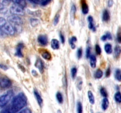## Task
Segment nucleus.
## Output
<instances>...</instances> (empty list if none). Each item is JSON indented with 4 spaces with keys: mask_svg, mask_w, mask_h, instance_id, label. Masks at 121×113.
Listing matches in <instances>:
<instances>
[{
    "mask_svg": "<svg viewBox=\"0 0 121 113\" xmlns=\"http://www.w3.org/2000/svg\"><path fill=\"white\" fill-rule=\"evenodd\" d=\"M27 98L24 93H20L13 99L10 105L11 113H15L20 112L27 105Z\"/></svg>",
    "mask_w": 121,
    "mask_h": 113,
    "instance_id": "1",
    "label": "nucleus"
},
{
    "mask_svg": "<svg viewBox=\"0 0 121 113\" xmlns=\"http://www.w3.org/2000/svg\"><path fill=\"white\" fill-rule=\"evenodd\" d=\"M13 94L14 93H13V91H9L5 94L1 95L0 97V107L1 108L5 107L7 104H8V102L13 98Z\"/></svg>",
    "mask_w": 121,
    "mask_h": 113,
    "instance_id": "2",
    "label": "nucleus"
},
{
    "mask_svg": "<svg viewBox=\"0 0 121 113\" xmlns=\"http://www.w3.org/2000/svg\"><path fill=\"white\" fill-rule=\"evenodd\" d=\"M10 13L13 15H23L24 14V12L23 10V7L17 4H14L10 7L9 9Z\"/></svg>",
    "mask_w": 121,
    "mask_h": 113,
    "instance_id": "3",
    "label": "nucleus"
},
{
    "mask_svg": "<svg viewBox=\"0 0 121 113\" xmlns=\"http://www.w3.org/2000/svg\"><path fill=\"white\" fill-rule=\"evenodd\" d=\"M0 27H1V30L6 33L8 35H13L15 34V30L14 27L13 26V25L10 24L8 22H7L4 25H3L2 26H0Z\"/></svg>",
    "mask_w": 121,
    "mask_h": 113,
    "instance_id": "4",
    "label": "nucleus"
},
{
    "mask_svg": "<svg viewBox=\"0 0 121 113\" xmlns=\"http://www.w3.org/2000/svg\"><path fill=\"white\" fill-rule=\"evenodd\" d=\"M11 81L6 77H1L0 79V86L1 89L8 88L11 86Z\"/></svg>",
    "mask_w": 121,
    "mask_h": 113,
    "instance_id": "5",
    "label": "nucleus"
},
{
    "mask_svg": "<svg viewBox=\"0 0 121 113\" xmlns=\"http://www.w3.org/2000/svg\"><path fill=\"white\" fill-rule=\"evenodd\" d=\"M8 20L9 22L11 23L12 25L13 24L22 25V20L19 15H11V16H8Z\"/></svg>",
    "mask_w": 121,
    "mask_h": 113,
    "instance_id": "6",
    "label": "nucleus"
},
{
    "mask_svg": "<svg viewBox=\"0 0 121 113\" xmlns=\"http://www.w3.org/2000/svg\"><path fill=\"white\" fill-rule=\"evenodd\" d=\"M35 66L36 68H37L39 69V70L40 71V73L42 74L44 71V64L42 60L40 58H38L37 59L36 61H35Z\"/></svg>",
    "mask_w": 121,
    "mask_h": 113,
    "instance_id": "7",
    "label": "nucleus"
},
{
    "mask_svg": "<svg viewBox=\"0 0 121 113\" xmlns=\"http://www.w3.org/2000/svg\"><path fill=\"white\" fill-rule=\"evenodd\" d=\"M38 42H39L40 44L41 45L45 46L48 43V40H47V37L44 35H40L38 36Z\"/></svg>",
    "mask_w": 121,
    "mask_h": 113,
    "instance_id": "8",
    "label": "nucleus"
},
{
    "mask_svg": "<svg viewBox=\"0 0 121 113\" xmlns=\"http://www.w3.org/2000/svg\"><path fill=\"white\" fill-rule=\"evenodd\" d=\"M76 12V7L74 4H73L70 10V22L72 25H74V24Z\"/></svg>",
    "mask_w": 121,
    "mask_h": 113,
    "instance_id": "9",
    "label": "nucleus"
},
{
    "mask_svg": "<svg viewBox=\"0 0 121 113\" xmlns=\"http://www.w3.org/2000/svg\"><path fill=\"white\" fill-rule=\"evenodd\" d=\"M40 54H41L43 58H44L45 60H50L52 59V55H51L50 52L47 50H46V49H41L40 50Z\"/></svg>",
    "mask_w": 121,
    "mask_h": 113,
    "instance_id": "10",
    "label": "nucleus"
},
{
    "mask_svg": "<svg viewBox=\"0 0 121 113\" xmlns=\"http://www.w3.org/2000/svg\"><path fill=\"white\" fill-rule=\"evenodd\" d=\"M24 45L22 43H20L18 45L17 47V50H16V53H15V55L18 57H22L23 56V54H22L21 50L23 48Z\"/></svg>",
    "mask_w": 121,
    "mask_h": 113,
    "instance_id": "11",
    "label": "nucleus"
},
{
    "mask_svg": "<svg viewBox=\"0 0 121 113\" xmlns=\"http://www.w3.org/2000/svg\"><path fill=\"white\" fill-rule=\"evenodd\" d=\"M34 94L35 98H36L38 104H39V105L40 106V107H41L43 104V99L42 98H41V95L39 94V92H38L37 91L35 90V89H34Z\"/></svg>",
    "mask_w": 121,
    "mask_h": 113,
    "instance_id": "12",
    "label": "nucleus"
},
{
    "mask_svg": "<svg viewBox=\"0 0 121 113\" xmlns=\"http://www.w3.org/2000/svg\"><path fill=\"white\" fill-rule=\"evenodd\" d=\"M82 10L84 14H87L89 12V7L86 2V0H82Z\"/></svg>",
    "mask_w": 121,
    "mask_h": 113,
    "instance_id": "13",
    "label": "nucleus"
},
{
    "mask_svg": "<svg viewBox=\"0 0 121 113\" xmlns=\"http://www.w3.org/2000/svg\"><path fill=\"white\" fill-rule=\"evenodd\" d=\"M87 20H88L89 21V28L90 29H92L93 32L96 31V28L95 27L94 22H93V18L92 16H89L88 18H87Z\"/></svg>",
    "mask_w": 121,
    "mask_h": 113,
    "instance_id": "14",
    "label": "nucleus"
},
{
    "mask_svg": "<svg viewBox=\"0 0 121 113\" xmlns=\"http://www.w3.org/2000/svg\"><path fill=\"white\" fill-rule=\"evenodd\" d=\"M51 47L53 49H58L60 47L59 41L56 39H53L51 41Z\"/></svg>",
    "mask_w": 121,
    "mask_h": 113,
    "instance_id": "15",
    "label": "nucleus"
},
{
    "mask_svg": "<svg viewBox=\"0 0 121 113\" xmlns=\"http://www.w3.org/2000/svg\"><path fill=\"white\" fill-rule=\"evenodd\" d=\"M109 100L107 97H104L102 100V108L103 110L107 109L109 107Z\"/></svg>",
    "mask_w": 121,
    "mask_h": 113,
    "instance_id": "16",
    "label": "nucleus"
},
{
    "mask_svg": "<svg viewBox=\"0 0 121 113\" xmlns=\"http://www.w3.org/2000/svg\"><path fill=\"white\" fill-rule=\"evenodd\" d=\"M96 58L95 55H91L90 56V64L92 68H95L96 66Z\"/></svg>",
    "mask_w": 121,
    "mask_h": 113,
    "instance_id": "17",
    "label": "nucleus"
},
{
    "mask_svg": "<svg viewBox=\"0 0 121 113\" xmlns=\"http://www.w3.org/2000/svg\"><path fill=\"white\" fill-rule=\"evenodd\" d=\"M102 19L103 21H105V22H107L110 19V14L109 12L108 11L107 9H105V11L103 12L102 15Z\"/></svg>",
    "mask_w": 121,
    "mask_h": 113,
    "instance_id": "18",
    "label": "nucleus"
},
{
    "mask_svg": "<svg viewBox=\"0 0 121 113\" xmlns=\"http://www.w3.org/2000/svg\"><path fill=\"white\" fill-rule=\"evenodd\" d=\"M87 95H88L89 101L90 103L92 105L94 104L95 100V97L93 95V93L91 91H89L88 93H87Z\"/></svg>",
    "mask_w": 121,
    "mask_h": 113,
    "instance_id": "19",
    "label": "nucleus"
},
{
    "mask_svg": "<svg viewBox=\"0 0 121 113\" xmlns=\"http://www.w3.org/2000/svg\"><path fill=\"white\" fill-rule=\"evenodd\" d=\"M15 4H17L20 5L21 7L24 8L25 7H26V5H27V2H26V0H12Z\"/></svg>",
    "mask_w": 121,
    "mask_h": 113,
    "instance_id": "20",
    "label": "nucleus"
},
{
    "mask_svg": "<svg viewBox=\"0 0 121 113\" xmlns=\"http://www.w3.org/2000/svg\"><path fill=\"white\" fill-rule=\"evenodd\" d=\"M115 78L117 81L121 82V69H116L115 73Z\"/></svg>",
    "mask_w": 121,
    "mask_h": 113,
    "instance_id": "21",
    "label": "nucleus"
},
{
    "mask_svg": "<svg viewBox=\"0 0 121 113\" xmlns=\"http://www.w3.org/2000/svg\"><path fill=\"white\" fill-rule=\"evenodd\" d=\"M121 53V47L117 45L116 46L114 49V56L115 58H118L120 56Z\"/></svg>",
    "mask_w": 121,
    "mask_h": 113,
    "instance_id": "22",
    "label": "nucleus"
},
{
    "mask_svg": "<svg viewBox=\"0 0 121 113\" xmlns=\"http://www.w3.org/2000/svg\"><path fill=\"white\" fill-rule=\"evenodd\" d=\"M105 52L108 54H111L112 52V47L110 44H106L105 45Z\"/></svg>",
    "mask_w": 121,
    "mask_h": 113,
    "instance_id": "23",
    "label": "nucleus"
},
{
    "mask_svg": "<svg viewBox=\"0 0 121 113\" xmlns=\"http://www.w3.org/2000/svg\"><path fill=\"white\" fill-rule=\"evenodd\" d=\"M77 41V38L76 36H72V38L70 40L69 42H70V45L71 47H72V49H74L76 47L75 46V42Z\"/></svg>",
    "mask_w": 121,
    "mask_h": 113,
    "instance_id": "24",
    "label": "nucleus"
},
{
    "mask_svg": "<svg viewBox=\"0 0 121 113\" xmlns=\"http://www.w3.org/2000/svg\"><path fill=\"white\" fill-rule=\"evenodd\" d=\"M107 40H112V35H111V33L107 32L105 35H104L101 37V40L103 41H105Z\"/></svg>",
    "mask_w": 121,
    "mask_h": 113,
    "instance_id": "25",
    "label": "nucleus"
},
{
    "mask_svg": "<svg viewBox=\"0 0 121 113\" xmlns=\"http://www.w3.org/2000/svg\"><path fill=\"white\" fill-rule=\"evenodd\" d=\"M56 98L58 102L60 104H62L63 102V97L62 94L60 92H57L56 94Z\"/></svg>",
    "mask_w": 121,
    "mask_h": 113,
    "instance_id": "26",
    "label": "nucleus"
},
{
    "mask_svg": "<svg viewBox=\"0 0 121 113\" xmlns=\"http://www.w3.org/2000/svg\"><path fill=\"white\" fill-rule=\"evenodd\" d=\"M115 100L116 102L118 103H121V93L119 91L116 93L115 94Z\"/></svg>",
    "mask_w": 121,
    "mask_h": 113,
    "instance_id": "27",
    "label": "nucleus"
},
{
    "mask_svg": "<svg viewBox=\"0 0 121 113\" xmlns=\"http://www.w3.org/2000/svg\"><path fill=\"white\" fill-rule=\"evenodd\" d=\"M103 76V72L101 69H98V70L96 71L95 74V77L96 79H100Z\"/></svg>",
    "mask_w": 121,
    "mask_h": 113,
    "instance_id": "28",
    "label": "nucleus"
},
{
    "mask_svg": "<svg viewBox=\"0 0 121 113\" xmlns=\"http://www.w3.org/2000/svg\"><path fill=\"white\" fill-rule=\"evenodd\" d=\"M100 94H101V95H102L104 97H107L108 95L107 91H106V89H105V88H104V87H102V88H100Z\"/></svg>",
    "mask_w": 121,
    "mask_h": 113,
    "instance_id": "29",
    "label": "nucleus"
},
{
    "mask_svg": "<svg viewBox=\"0 0 121 113\" xmlns=\"http://www.w3.org/2000/svg\"><path fill=\"white\" fill-rule=\"evenodd\" d=\"M30 22H31V25H32V27H34L39 24V20H37V19L31 18L30 20Z\"/></svg>",
    "mask_w": 121,
    "mask_h": 113,
    "instance_id": "30",
    "label": "nucleus"
},
{
    "mask_svg": "<svg viewBox=\"0 0 121 113\" xmlns=\"http://www.w3.org/2000/svg\"><path fill=\"white\" fill-rule=\"evenodd\" d=\"M77 112L78 113H82L83 112L82 105L80 102H78L77 104Z\"/></svg>",
    "mask_w": 121,
    "mask_h": 113,
    "instance_id": "31",
    "label": "nucleus"
},
{
    "mask_svg": "<svg viewBox=\"0 0 121 113\" xmlns=\"http://www.w3.org/2000/svg\"><path fill=\"white\" fill-rule=\"evenodd\" d=\"M77 74V68L76 67H73L71 69V75H72L73 79H74L76 78Z\"/></svg>",
    "mask_w": 121,
    "mask_h": 113,
    "instance_id": "32",
    "label": "nucleus"
},
{
    "mask_svg": "<svg viewBox=\"0 0 121 113\" xmlns=\"http://www.w3.org/2000/svg\"><path fill=\"white\" fill-rule=\"evenodd\" d=\"M59 20H60V15L59 14H57L55 16L54 18V21H53V24L54 25H56L59 22Z\"/></svg>",
    "mask_w": 121,
    "mask_h": 113,
    "instance_id": "33",
    "label": "nucleus"
},
{
    "mask_svg": "<svg viewBox=\"0 0 121 113\" xmlns=\"http://www.w3.org/2000/svg\"><path fill=\"white\" fill-rule=\"evenodd\" d=\"M95 51H96V52L97 55H100V54H101L102 50H101V48H100V46H99V45H98V44L96 45H95Z\"/></svg>",
    "mask_w": 121,
    "mask_h": 113,
    "instance_id": "34",
    "label": "nucleus"
},
{
    "mask_svg": "<svg viewBox=\"0 0 121 113\" xmlns=\"http://www.w3.org/2000/svg\"><path fill=\"white\" fill-rule=\"evenodd\" d=\"M82 56V48H80L78 49V51H77V56H78V59H80Z\"/></svg>",
    "mask_w": 121,
    "mask_h": 113,
    "instance_id": "35",
    "label": "nucleus"
},
{
    "mask_svg": "<svg viewBox=\"0 0 121 113\" xmlns=\"http://www.w3.org/2000/svg\"><path fill=\"white\" fill-rule=\"evenodd\" d=\"M53 0H43L42 2H41V5L42 6H46L48 4H49Z\"/></svg>",
    "mask_w": 121,
    "mask_h": 113,
    "instance_id": "36",
    "label": "nucleus"
},
{
    "mask_svg": "<svg viewBox=\"0 0 121 113\" xmlns=\"http://www.w3.org/2000/svg\"><path fill=\"white\" fill-rule=\"evenodd\" d=\"M117 41L119 43H121V31L119 28L117 34Z\"/></svg>",
    "mask_w": 121,
    "mask_h": 113,
    "instance_id": "37",
    "label": "nucleus"
},
{
    "mask_svg": "<svg viewBox=\"0 0 121 113\" xmlns=\"http://www.w3.org/2000/svg\"><path fill=\"white\" fill-rule=\"evenodd\" d=\"M20 113H31V111L28 108H26L24 109H22V110L20 111Z\"/></svg>",
    "mask_w": 121,
    "mask_h": 113,
    "instance_id": "38",
    "label": "nucleus"
},
{
    "mask_svg": "<svg viewBox=\"0 0 121 113\" xmlns=\"http://www.w3.org/2000/svg\"><path fill=\"white\" fill-rule=\"evenodd\" d=\"M86 58H89L91 56V48L89 47H88L86 49Z\"/></svg>",
    "mask_w": 121,
    "mask_h": 113,
    "instance_id": "39",
    "label": "nucleus"
},
{
    "mask_svg": "<svg viewBox=\"0 0 121 113\" xmlns=\"http://www.w3.org/2000/svg\"><path fill=\"white\" fill-rule=\"evenodd\" d=\"M7 21H6V20L5 18H4L2 17H1V18H0V26H2L3 25H4L5 24L7 23Z\"/></svg>",
    "mask_w": 121,
    "mask_h": 113,
    "instance_id": "40",
    "label": "nucleus"
},
{
    "mask_svg": "<svg viewBox=\"0 0 121 113\" xmlns=\"http://www.w3.org/2000/svg\"><path fill=\"white\" fill-rule=\"evenodd\" d=\"M43 0H29V1H30L32 3L35 4H41V2H42Z\"/></svg>",
    "mask_w": 121,
    "mask_h": 113,
    "instance_id": "41",
    "label": "nucleus"
},
{
    "mask_svg": "<svg viewBox=\"0 0 121 113\" xmlns=\"http://www.w3.org/2000/svg\"><path fill=\"white\" fill-rule=\"evenodd\" d=\"M60 40H61V43L62 44L65 43V36H64L63 34L61 32H60Z\"/></svg>",
    "mask_w": 121,
    "mask_h": 113,
    "instance_id": "42",
    "label": "nucleus"
},
{
    "mask_svg": "<svg viewBox=\"0 0 121 113\" xmlns=\"http://www.w3.org/2000/svg\"><path fill=\"white\" fill-rule=\"evenodd\" d=\"M110 75H111V69H110V68H108L106 72V77H108L110 76Z\"/></svg>",
    "mask_w": 121,
    "mask_h": 113,
    "instance_id": "43",
    "label": "nucleus"
},
{
    "mask_svg": "<svg viewBox=\"0 0 121 113\" xmlns=\"http://www.w3.org/2000/svg\"><path fill=\"white\" fill-rule=\"evenodd\" d=\"M113 4V1L112 0H109L108 1V6L109 7H111Z\"/></svg>",
    "mask_w": 121,
    "mask_h": 113,
    "instance_id": "44",
    "label": "nucleus"
},
{
    "mask_svg": "<svg viewBox=\"0 0 121 113\" xmlns=\"http://www.w3.org/2000/svg\"><path fill=\"white\" fill-rule=\"evenodd\" d=\"M1 69H4V70H5V71L7 70V69H8V67H7V66H5V65H3L2 64H1Z\"/></svg>",
    "mask_w": 121,
    "mask_h": 113,
    "instance_id": "45",
    "label": "nucleus"
},
{
    "mask_svg": "<svg viewBox=\"0 0 121 113\" xmlns=\"http://www.w3.org/2000/svg\"><path fill=\"white\" fill-rule=\"evenodd\" d=\"M32 74H33V75H34V76H36V75H37V74L36 71H35V70H32Z\"/></svg>",
    "mask_w": 121,
    "mask_h": 113,
    "instance_id": "46",
    "label": "nucleus"
}]
</instances>
